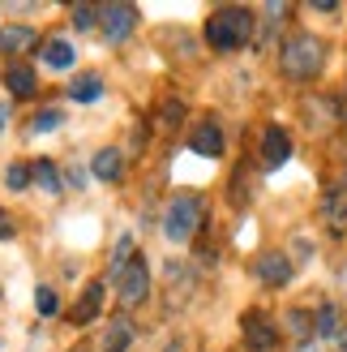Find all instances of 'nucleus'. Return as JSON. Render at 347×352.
Here are the masks:
<instances>
[{"instance_id":"obj_12","label":"nucleus","mask_w":347,"mask_h":352,"mask_svg":"<svg viewBox=\"0 0 347 352\" xmlns=\"http://www.w3.org/2000/svg\"><path fill=\"white\" fill-rule=\"evenodd\" d=\"M189 146H193L198 155H206V160H219V155H223V133H219V125H211V120L198 125L193 133H189Z\"/></svg>"},{"instance_id":"obj_23","label":"nucleus","mask_w":347,"mask_h":352,"mask_svg":"<svg viewBox=\"0 0 347 352\" xmlns=\"http://www.w3.org/2000/svg\"><path fill=\"white\" fill-rule=\"evenodd\" d=\"M56 125H60V112H56V108H47V112L34 116L26 129H30V133H47V129H56Z\"/></svg>"},{"instance_id":"obj_11","label":"nucleus","mask_w":347,"mask_h":352,"mask_svg":"<svg viewBox=\"0 0 347 352\" xmlns=\"http://www.w3.org/2000/svg\"><path fill=\"white\" fill-rule=\"evenodd\" d=\"M99 309H103V284L95 279V284H86V296L77 301V309L69 314V322H73V327H91L99 318Z\"/></svg>"},{"instance_id":"obj_18","label":"nucleus","mask_w":347,"mask_h":352,"mask_svg":"<svg viewBox=\"0 0 347 352\" xmlns=\"http://www.w3.org/2000/svg\"><path fill=\"white\" fill-rule=\"evenodd\" d=\"M43 65L47 69H69L73 65V47H69L64 39H47L43 43Z\"/></svg>"},{"instance_id":"obj_9","label":"nucleus","mask_w":347,"mask_h":352,"mask_svg":"<svg viewBox=\"0 0 347 352\" xmlns=\"http://www.w3.org/2000/svg\"><path fill=\"white\" fill-rule=\"evenodd\" d=\"M287 160H291V138H287V129L270 125V129L262 133V164H266V168H283Z\"/></svg>"},{"instance_id":"obj_14","label":"nucleus","mask_w":347,"mask_h":352,"mask_svg":"<svg viewBox=\"0 0 347 352\" xmlns=\"http://www.w3.org/2000/svg\"><path fill=\"white\" fill-rule=\"evenodd\" d=\"M69 99L73 103H99L103 99V78L99 74H82L69 82Z\"/></svg>"},{"instance_id":"obj_16","label":"nucleus","mask_w":347,"mask_h":352,"mask_svg":"<svg viewBox=\"0 0 347 352\" xmlns=\"http://www.w3.org/2000/svg\"><path fill=\"white\" fill-rule=\"evenodd\" d=\"M129 344H133V327H129V318H116L108 331H103V352H129Z\"/></svg>"},{"instance_id":"obj_10","label":"nucleus","mask_w":347,"mask_h":352,"mask_svg":"<svg viewBox=\"0 0 347 352\" xmlns=\"http://www.w3.org/2000/svg\"><path fill=\"white\" fill-rule=\"evenodd\" d=\"M5 86H9L13 99H30L34 91H39V78H34L30 65H17V60H13V65L5 69Z\"/></svg>"},{"instance_id":"obj_27","label":"nucleus","mask_w":347,"mask_h":352,"mask_svg":"<svg viewBox=\"0 0 347 352\" xmlns=\"http://www.w3.org/2000/svg\"><path fill=\"white\" fill-rule=\"evenodd\" d=\"M5 120H9V108H5V103H0V129H5Z\"/></svg>"},{"instance_id":"obj_24","label":"nucleus","mask_w":347,"mask_h":352,"mask_svg":"<svg viewBox=\"0 0 347 352\" xmlns=\"http://www.w3.org/2000/svg\"><path fill=\"white\" fill-rule=\"evenodd\" d=\"M13 232H17V228H13V215L0 206V241H13Z\"/></svg>"},{"instance_id":"obj_1","label":"nucleus","mask_w":347,"mask_h":352,"mask_svg":"<svg viewBox=\"0 0 347 352\" xmlns=\"http://www.w3.org/2000/svg\"><path fill=\"white\" fill-rule=\"evenodd\" d=\"M253 34V13L240 9V5H228V9H215L211 22H206V43L215 52H236L245 47Z\"/></svg>"},{"instance_id":"obj_5","label":"nucleus","mask_w":347,"mask_h":352,"mask_svg":"<svg viewBox=\"0 0 347 352\" xmlns=\"http://www.w3.org/2000/svg\"><path fill=\"white\" fill-rule=\"evenodd\" d=\"M99 30L108 34V43H125L129 34L137 30V9L133 5H99Z\"/></svg>"},{"instance_id":"obj_13","label":"nucleus","mask_w":347,"mask_h":352,"mask_svg":"<svg viewBox=\"0 0 347 352\" xmlns=\"http://www.w3.org/2000/svg\"><path fill=\"white\" fill-rule=\"evenodd\" d=\"M91 172L99 176V181H120V176H125V155H120L116 146H103L91 160Z\"/></svg>"},{"instance_id":"obj_25","label":"nucleus","mask_w":347,"mask_h":352,"mask_svg":"<svg viewBox=\"0 0 347 352\" xmlns=\"http://www.w3.org/2000/svg\"><path fill=\"white\" fill-rule=\"evenodd\" d=\"M287 322H291V331H296V336H300V340H309V318H304V314H291V318H287Z\"/></svg>"},{"instance_id":"obj_3","label":"nucleus","mask_w":347,"mask_h":352,"mask_svg":"<svg viewBox=\"0 0 347 352\" xmlns=\"http://www.w3.org/2000/svg\"><path fill=\"white\" fill-rule=\"evenodd\" d=\"M202 215H206V198L202 193H176V198L167 202V215H163V236L167 241H193L198 228H202Z\"/></svg>"},{"instance_id":"obj_20","label":"nucleus","mask_w":347,"mask_h":352,"mask_svg":"<svg viewBox=\"0 0 347 352\" xmlns=\"http://www.w3.org/2000/svg\"><path fill=\"white\" fill-rule=\"evenodd\" d=\"M34 309H39V318H56V314H60V296L43 284L39 292H34Z\"/></svg>"},{"instance_id":"obj_19","label":"nucleus","mask_w":347,"mask_h":352,"mask_svg":"<svg viewBox=\"0 0 347 352\" xmlns=\"http://www.w3.org/2000/svg\"><path fill=\"white\" fill-rule=\"evenodd\" d=\"M30 176H34V181H39L43 189H51V193L60 189V172H56V164H51V160H39V164H30Z\"/></svg>"},{"instance_id":"obj_6","label":"nucleus","mask_w":347,"mask_h":352,"mask_svg":"<svg viewBox=\"0 0 347 352\" xmlns=\"http://www.w3.org/2000/svg\"><path fill=\"white\" fill-rule=\"evenodd\" d=\"M240 331H245L249 352H274L279 348V327H274L266 314H245V318H240Z\"/></svg>"},{"instance_id":"obj_2","label":"nucleus","mask_w":347,"mask_h":352,"mask_svg":"<svg viewBox=\"0 0 347 352\" xmlns=\"http://www.w3.org/2000/svg\"><path fill=\"white\" fill-rule=\"evenodd\" d=\"M279 65L291 82H309V78H318L322 65H326V43L318 34H291L279 52Z\"/></svg>"},{"instance_id":"obj_4","label":"nucleus","mask_w":347,"mask_h":352,"mask_svg":"<svg viewBox=\"0 0 347 352\" xmlns=\"http://www.w3.org/2000/svg\"><path fill=\"white\" fill-rule=\"evenodd\" d=\"M116 292H120V305H125V309H133V305L146 301V292H150V267H146V258H133L129 267L120 271Z\"/></svg>"},{"instance_id":"obj_8","label":"nucleus","mask_w":347,"mask_h":352,"mask_svg":"<svg viewBox=\"0 0 347 352\" xmlns=\"http://www.w3.org/2000/svg\"><path fill=\"white\" fill-rule=\"evenodd\" d=\"M322 223L331 228L335 236H343V232H347V185L326 189V198H322Z\"/></svg>"},{"instance_id":"obj_26","label":"nucleus","mask_w":347,"mask_h":352,"mask_svg":"<svg viewBox=\"0 0 347 352\" xmlns=\"http://www.w3.org/2000/svg\"><path fill=\"white\" fill-rule=\"evenodd\" d=\"M335 344H339V348H343V352H347V327H343V331H339V340H335Z\"/></svg>"},{"instance_id":"obj_15","label":"nucleus","mask_w":347,"mask_h":352,"mask_svg":"<svg viewBox=\"0 0 347 352\" xmlns=\"http://www.w3.org/2000/svg\"><path fill=\"white\" fill-rule=\"evenodd\" d=\"M39 43V34H34L30 26H0V52H26V47H34Z\"/></svg>"},{"instance_id":"obj_7","label":"nucleus","mask_w":347,"mask_h":352,"mask_svg":"<svg viewBox=\"0 0 347 352\" xmlns=\"http://www.w3.org/2000/svg\"><path fill=\"white\" fill-rule=\"evenodd\" d=\"M253 275L262 279L266 288H283L287 279H291V258L279 254V250H270V254H262V258L253 262Z\"/></svg>"},{"instance_id":"obj_17","label":"nucleus","mask_w":347,"mask_h":352,"mask_svg":"<svg viewBox=\"0 0 347 352\" xmlns=\"http://www.w3.org/2000/svg\"><path fill=\"white\" fill-rule=\"evenodd\" d=\"M339 331H343V327H339V309H335V305H322V309L313 314V336H318V340H339Z\"/></svg>"},{"instance_id":"obj_21","label":"nucleus","mask_w":347,"mask_h":352,"mask_svg":"<svg viewBox=\"0 0 347 352\" xmlns=\"http://www.w3.org/2000/svg\"><path fill=\"white\" fill-rule=\"evenodd\" d=\"M30 181H34V176H30V164H9V168H5V185H9V189H26Z\"/></svg>"},{"instance_id":"obj_22","label":"nucleus","mask_w":347,"mask_h":352,"mask_svg":"<svg viewBox=\"0 0 347 352\" xmlns=\"http://www.w3.org/2000/svg\"><path fill=\"white\" fill-rule=\"evenodd\" d=\"M99 22V5H73V26L77 30H91Z\"/></svg>"}]
</instances>
